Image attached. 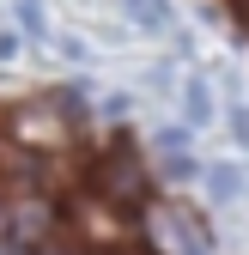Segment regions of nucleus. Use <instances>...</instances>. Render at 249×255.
<instances>
[{
    "label": "nucleus",
    "instance_id": "obj_1",
    "mask_svg": "<svg viewBox=\"0 0 249 255\" xmlns=\"http://www.w3.org/2000/svg\"><path fill=\"white\" fill-rule=\"evenodd\" d=\"M67 110H73V98H55V104H30V110H18L12 134H18L24 146H61V140H67Z\"/></svg>",
    "mask_w": 249,
    "mask_h": 255
},
{
    "label": "nucleus",
    "instance_id": "obj_2",
    "mask_svg": "<svg viewBox=\"0 0 249 255\" xmlns=\"http://www.w3.org/2000/svg\"><path fill=\"white\" fill-rule=\"evenodd\" d=\"M98 182H104V195L122 201V207L146 195V176H140V164H134V152H110V158H104V170H98Z\"/></svg>",
    "mask_w": 249,
    "mask_h": 255
},
{
    "label": "nucleus",
    "instance_id": "obj_3",
    "mask_svg": "<svg viewBox=\"0 0 249 255\" xmlns=\"http://www.w3.org/2000/svg\"><path fill=\"white\" fill-rule=\"evenodd\" d=\"M170 237H176V249H182V255H213V249H207V231L195 225L189 213H170Z\"/></svg>",
    "mask_w": 249,
    "mask_h": 255
},
{
    "label": "nucleus",
    "instance_id": "obj_4",
    "mask_svg": "<svg viewBox=\"0 0 249 255\" xmlns=\"http://www.w3.org/2000/svg\"><path fill=\"white\" fill-rule=\"evenodd\" d=\"M182 116H189V128L213 122V98H207V85H201V79H189V85H182Z\"/></svg>",
    "mask_w": 249,
    "mask_h": 255
},
{
    "label": "nucleus",
    "instance_id": "obj_5",
    "mask_svg": "<svg viewBox=\"0 0 249 255\" xmlns=\"http://www.w3.org/2000/svg\"><path fill=\"white\" fill-rule=\"evenodd\" d=\"M122 6H128V18L146 24V30H164L170 24V6H164V0H122Z\"/></svg>",
    "mask_w": 249,
    "mask_h": 255
},
{
    "label": "nucleus",
    "instance_id": "obj_6",
    "mask_svg": "<svg viewBox=\"0 0 249 255\" xmlns=\"http://www.w3.org/2000/svg\"><path fill=\"white\" fill-rule=\"evenodd\" d=\"M237 188H243V170H237V164H213V170H207V195H213V201H231Z\"/></svg>",
    "mask_w": 249,
    "mask_h": 255
},
{
    "label": "nucleus",
    "instance_id": "obj_7",
    "mask_svg": "<svg viewBox=\"0 0 249 255\" xmlns=\"http://www.w3.org/2000/svg\"><path fill=\"white\" fill-rule=\"evenodd\" d=\"M152 140H158V152H164V158H182V152H189V128H158Z\"/></svg>",
    "mask_w": 249,
    "mask_h": 255
},
{
    "label": "nucleus",
    "instance_id": "obj_8",
    "mask_svg": "<svg viewBox=\"0 0 249 255\" xmlns=\"http://www.w3.org/2000/svg\"><path fill=\"white\" fill-rule=\"evenodd\" d=\"M18 18H24V30H30V37L43 30V6H37V0H18Z\"/></svg>",
    "mask_w": 249,
    "mask_h": 255
},
{
    "label": "nucleus",
    "instance_id": "obj_9",
    "mask_svg": "<svg viewBox=\"0 0 249 255\" xmlns=\"http://www.w3.org/2000/svg\"><path fill=\"white\" fill-rule=\"evenodd\" d=\"M231 134H237V140H249V110H231Z\"/></svg>",
    "mask_w": 249,
    "mask_h": 255
},
{
    "label": "nucleus",
    "instance_id": "obj_10",
    "mask_svg": "<svg viewBox=\"0 0 249 255\" xmlns=\"http://www.w3.org/2000/svg\"><path fill=\"white\" fill-rule=\"evenodd\" d=\"M18 55V37H12V30H0V61H12Z\"/></svg>",
    "mask_w": 249,
    "mask_h": 255
},
{
    "label": "nucleus",
    "instance_id": "obj_11",
    "mask_svg": "<svg viewBox=\"0 0 249 255\" xmlns=\"http://www.w3.org/2000/svg\"><path fill=\"white\" fill-rule=\"evenodd\" d=\"M243 12H249V0H243Z\"/></svg>",
    "mask_w": 249,
    "mask_h": 255
}]
</instances>
